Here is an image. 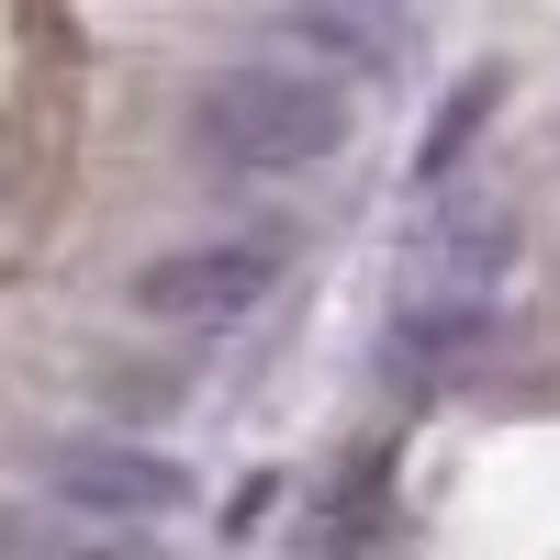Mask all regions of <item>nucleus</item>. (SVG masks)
Returning <instances> with one entry per match:
<instances>
[{
  "instance_id": "2",
  "label": "nucleus",
  "mask_w": 560,
  "mask_h": 560,
  "mask_svg": "<svg viewBox=\"0 0 560 560\" xmlns=\"http://www.w3.org/2000/svg\"><path fill=\"white\" fill-rule=\"evenodd\" d=\"M280 280H292V236H280V224H224V236L158 247L124 280V303L147 325H168V337H224V325H247Z\"/></svg>"
},
{
  "instance_id": "7",
  "label": "nucleus",
  "mask_w": 560,
  "mask_h": 560,
  "mask_svg": "<svg viewBox=\"0 0 560 560\" xmlns=\"http://www.w3.org/2000/svg\"><path fill=\"white\" fill-rule=\"evenodd\" d=\"M493 102H504V68H471V79H459L448 102H438V124L415 135V191H448V179H459V158L482 147V124H493Z\"/></svg>"
},
{
  "instance_id": "1",
  "label": "nucleus",
  "mask_w": 560,
  "mask_h": 560,
  "mask_svg": "<svg viewBox=\"0 0 560 560\" xmlns=\"http://www.w3.org/2000/svg\"><path fill=\"white\" fill-rule=\"evenodd\" d=\"M179 135H191V158L213 179H303L325 158H348L359 90L337 68H303V57H236L191 90Z\"/></svg>"
},
{
  "instance_id": "3",
  "label": "nucleus",
  "mask_w": 560,
  "mask_h": 560,
  "mask_svg": "<svg viewBox=\"0 0 560 560\" xmlns=\"http://www.w3.org/2000/svg\"><path fill=\"white\" fill-rule=\"evenodd\" d=\"M516 258H527V213L504 191H482V179H448V191H427V213H415V236H404L393 303H493L504 314Z\"/></svg>"
},
{
  "instance_id": "6",
  "label": "nucleus",
  "mask_w": 560,
  "mask_h": 560,
  "mask_svg": "<svg viewBox=\"0 0 560 560\" xmlns=\"http://www.w3.org/2000/svg\"><path fill=\"white\" fill-rule=\"evenodd\" d=\"M280 34L303 45V68L337 57L348 90H359L370 68H393V0H292V12H280Z\"/></svg>"
},
{
  "instance_id": "4",
  "label": "nucleus",
  "mask_w": 560,
  "mask_h": 560,
  "mask_svg": "<svg viewBox=\"0 0 560 560\" xmlns=\"http://www.w3.org/2000/svg\"><path fill=\"white\" fill-rule=\"evenodd\" d=\"M45 493L79 504V516H179L191 471L168 448H135V438H68V448H45Z\"/></svg>"
},
{
  "instance_id": "5",
  "label": "nucleus",
  "mask_w": 560,
  "mask_h": 560,
  "mask_svg": "<svg viewBox=\"0 0 560 560\" xmlns=\"http://www.w3.org/2000/svg\"><path fill=\"white\" fill-rule=\"evenodd\" d=\"M493 303H393L382 314V382L393 393H459L493 348Z\"/></svg>"
}]
</instances>
